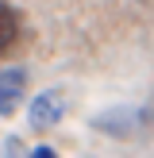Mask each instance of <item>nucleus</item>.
<instances>
[{
	"mask_svg": "<svg viewBox=\"0 0 154 158\" xmlns=\"http://www.w3.org/2000/svg\"><path fill=\"white\" fill-rule=\"evenodd\" d=\"M92 131L100 135H112V139H143L154 131V112L150 108H139V104H116V108H104V112L92 116Z\"/></svg>",
	"mask_w": 154,
	"mask_h": 158,
	"instance_id": "f257e3e1",
	"label": "nucleus"
},
{
	"mask_svg": "<svg viewBox=\"0 0 154 158\" xmlns=\"http://www.w3.org/2000/svg\"><path fill=\"white\" fill-rule=\"evenodd\" d=\"M66 108H69L66 89H43L35 100H31V108H27L31 131H50V127H58L62 116H66Z\"/></svg>",
	"mask_w": 154,
	"mask_h": 158,
	"instance_id": "f03ea898",
	"label": "nucleus"
},
{
	"mask_svg": "<svg viewBox=\"0 0 154 158\" xmlns=\"http://www.w3.org/2000/svg\"><path fill=\"white\" fill-rule=\"evenodd\" d=\"M23 97H27V69L23 66L0 69V116H15Z\"/></svg>",
	"mask_w": 154,
	"mask_h": 158,
	"instance_id": "7ed1b4c3",
	"label": "nucleus"
},
{
	"mask_svg": "<svg viewBox=\"0 0 154 158\" xmlns=\"http://www.w3.org/2000/svg\"><path fill=\"white\" fill-rule=\"evenodd\" d=\"M15 39H19V12L0 0V50H8Z\"/></svg>",
	"mask_w": 154,
	"mask_h": 158,
	"instance_id": "20e7f679",
	"label": "nucleus"
},
{
	"mask_svg": "<svg viewBox=\"0 0 154 158\" xmlns=\"http://www.w3.org/2000/svg\"><path fill=\"white\" fill-rule=\"evenodd\" d=\"M58 151H54L50 143H38V147H31V158H54Z\"/></svg>",
	"mask_w": 154,
	"mask_h": 158,
	"instance_id": "39448f33",
	"label": "nucleus"
}]
</instances>
